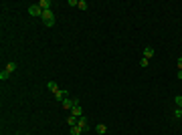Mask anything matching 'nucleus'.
Returning <instances> with one entry per match:
<instances>
[{"mask_svg":"<svg viewBox=\"0 0 182 135\" xmlns=\"http://www.w3.org/2000/svg\"><path fill=\"white\" fill-rule=\"evenodd\" d=\"M69 97V91H65V89H61V91H57V93H55V99H57L59 103L63 101V99H67Z\"/></svg>","mask_w":182,"mask_h":135,"instance_id":"nucleus-5","label":"nucleus"},{"mask_svg":"<svg viewBox=\"0 0 182 135\" xmlns=\"http://www.w3.org/2000/svg\"><path fill=\"white\" fill-rule=\"evenodd\" d=\"M174 117H176V119H182V109H180V107H176V111H174Z\"/></svg>","mask_w":182,"mask_h":135,"instance_id":"nucleus-16","label":"nucleus"},{"mask_svg":"<svg viewBox=\"0 0 182 135\" xmlns=\"http://www.w3.org/2000/svg\"><path fill=\"white\" fill-rule=\"evenodd\" d=\"M16 135H20V133H16Z\"/></svg>","mask_w":182,"mask_h":135,"instance_id":"nucleus-22","label":"nucleus"},{"mask_svg":"<svg viewBox=\"0 0 182 135\" xmlns=\"http://www.w3.org/2000/svg\"><path fill=\"white\" fill-rule=\"evenodd\" d=\"M174 103H176V107L182 109V95H176V97H174Z\"/></svg>","mask_w":182,"mask_h":135,"instance_id":"nucleus-14","label":"nucleus"},{"mask_svg":"<svg viewBox=\"0 0 182 135\" xmlns=\"http://www.w3.org/2000/svg\"><path fill=\"white\" fill-rule=\"evenodd\" d=\"M95 131H97V133H99V135H105V133H107V127H105V125H103V123H99V125H97V127H95Z\"/></svg>","mask_w":182,"mask_h":135,"instance_id":"nucleus-10","label":"nucleus"},{"mask_svg":"<svg viewBox=\"0 0 182 135\" xmlns=\"http://www.w3.org/2000/svg\"><path fill=\"white\" fill-rule=\"evenodd\" d=\"M77 99H63V101H61V107H63V109H67V111H71V109H73V107H75V105H77Z\"/></svg>","mask_w":182,"mask_h":135,"instance_id":"nucleus-3","label":"nucleus"},{"mask_svg":"<svg viewBox=\"0 0 182 135\" xmlns=\"http://www.w3.org/2000/svg\"><path fill=\"white\" fill-rule=\"evenodd\" d=\"M176 65H178V71H182V56L178 58V63H176Z\"/></svg>","mask_w":182,"mask_h":135,"instance_id":"nucleus-20","label":"nucleus"},{"mask_svg":"<svg viewBox=\"0 0 182 135\" xmlns=\"http://www.w3.org/2000/svg\"><path fill=\"white\" fill-rule=\"evenodd\" d=\"M8 77H10L8 71H2V73H0V81H8Z\"/></svg>","mask_w":182,"mask_h":135,"instance_id":"nucleus-15","label":"nucleus"},{"mask_svg":"<svg viewBox=\"0 0 182 135\" xmlns=\"http://www.w3.org/2000/svg\"><path fill=\"white\" fill-rule=\"evenodd\" d=\"M154 53H156V51H154V46H146V48H144V58H152V56H154Z\"/></svg>","mask_w":182,"mask_h":135,"instance_id":"nucleus-8","label":"nucleus"},{"mask_svg":"<svg viewBox=\"0 0 182 135\" xmlns=\"http://www.w3.org/2000/svg\"><path fill=\"white\" fill-rule=\"evenodd\" d=\"M77 8H81V10H87V2L85 0H79V6Z\"/></svg>","mask_w":182,"mask_h":135,"instance_id":"nucleus-17","label":"nucleus"},{"mask_svg":"<svg viewBox=\"0 0 182 135\" xmlns=\"http://www.w3.org/2000/svg\"><path fill=\"white\" fill-rule=\"evenodd\" d=\"M4 71H8V73H14V71H16V63H8V65H6V69H4Z\"/></svg>","mask_w":182,"mask_h":135,"instance_id":"nucleus-12","label":"nucleus"},{"mask_svg":"<svg viewBox=\"0 0 182 135\" xmlns=\"http://www.w3.org/2000/svg\"><path fill=\"white\" fill-rule=\"evenodd\" d=\"M41 20H43V24H45L47 28H53L55 26V14H53V10H43Z\"/></svg>","mask_w":182,"mask_h":135,"instance_id":"nucleus-1","label":"nucleus"},{"mask_svg":"<svg viewBox=\"0 0 182 135\" xmlns=\"http://www.w3.org/2000/svg\"><path fill=\"white\" fill-rule=\"evenodd\" d=\"M39 6H41L43 10H51V6H53V4H51V0H41V2H39Z\"/></svg>","mask_w":182,"mask_h":135,"instance_id":"nucleus-9","label":"nucleus"},{"mask_svg":"<svg viewBox=\"0 0 182 135\" xmlns=\"http://www.w3.org/2000/svg\"><path fill=\"white\" fill-rule=\"evenodd\" d=\"M47 89L51 91L53 95H55L57 91H61V89H59V85H57V83H55V81H49V83H47Z\"/></svg>","mask_w":182,"mask_h":135,"instance_id":"nucleus-7","label":"nucleus"},{"mask_svg":"<svg viewBox=\"0 0 182 135\" xmlns=\"http://www.w3.org/2000/svg\"><path fill=\"white\" fill-rule=\"evenodd\" d=\"M77 119H79V117H73V115H69L67 125H69V127H75V125H77Z\"/></svg>","mask_w":182,"mask_h":135,"instance_id":"nucleus-11","label":"nucleus"},{"mask_svg":"<svg viewBox=\"0 0 182 135\" xmlns=\"http://www.w3.org/2000/svg\"><path fill=\"white\" fill-rule=\"evenodd\" d=\"M77 127H79V129H81V131H83V133H87V131H89V123H87V119H85V115L77 119Z\"/></svg>","mask_w":182,"mask_h":135,"instance_id":"nucleus-4","label":"nucleus"},{"mask_svg":"<svg viewBox=\"0 0 182 135\" xmlns=\"http://www.w3.org/2000/svg\"><path fill=\"white\" fill-rule=\"evenodd\" d=\"M71 115H73V117H83V109H81V105H79V103H77V105H75L73 109H71Z\"/></svg>","mask_w":182,"mask_h":135,"instance_id":"nucleus-6","label":"nucleus"},{"mask_svg":"<svg viewBox=\"0 0 182 135\" xmlns=\"http://www.w3.org/2000/svg\"><path fill=\"white\" fill-rule=\"evenodd\" d=\"M176 77H178V79H182V71H178V75H176Z\"/></svg>","mask_w":182,"mask_h":135,"instance_id":"nucleus-21","label":"nucleus"},{"mask_svg":"<svg viewBox=\"0 0 182 135\" xmlns=\"http://www.w3.org/2000/svg\"><path fill=\"white\" fill-rule=\"evenodd\" d=\"M148 63H150L148 58H142V61H140V67H142V69H146V67H148Z\"/></svg>","mask_w":182,"mask_h":135,"instance_id":"nucleus-18","label":"nucleus"},{"mask_svg":"<svg viewBox=\"0 0 182 135\" xmlns=\"http://www.w3.org/2000/svg\"><path fill=\"white\" fill-rule=\"evenodd\" d=\"M69 6H79V0H69Z\"/></svg>","mask_w":182,"mask_h":135,"instance_id":"nucleus-19","label":"nucleus"},{"mask_svg":"<svg viewBox=\"0 0 182 135\" xmlns=\"http://www.w3.org/2000/svg\"><path fill=\"white\" fill-rule=\"evenodd\" d=\"M28 14H31V16H36V18H41V16H43V8H41L39 4H31V6H28Z\"/></svg>","mask_w":182,"mask_h":135,"instance_id":"nucleus-2","label":"nucleus"},{"mask_svg":"<svg viewBox=\"0 0 182 135\" xmlns=\"http://www.w3.org/2000/svg\"><path fill=\"white\" fill-rule=\"evenodd\" d=\"M71 135H83V131H81L79 127L75 125V127H71Z\"/></svg>","mask_w":182,"mask_h":135,"instance_id":"nucleus-13","label":"nucleus"}]
</instances>
